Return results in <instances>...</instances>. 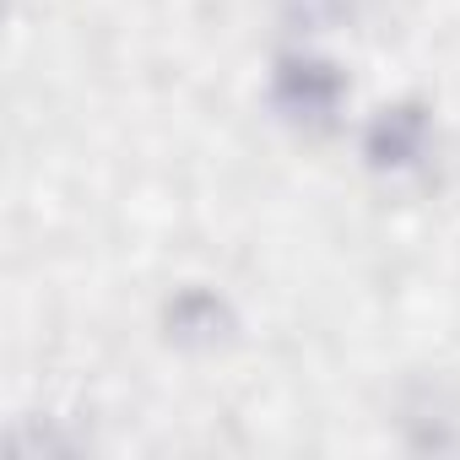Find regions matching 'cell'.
Masks as SVG:
<instances>
[{"label":"cell","instance_id":"4","mask_svg":"<svg viewBox=\"0 0 460 460\" xmlns=\"http://www.w3.org/2000/svg\"><path fill=\"white\" fill-rule=\"evenodd\" d=\"M293 6H298L304 17H336V12H341V0H293Z\"/></svg>","mask_w":460,"mask_h":460},{"label":"cell","instance_id":"2","mask_svg":"<svg viewBox=\"0 0 460 460\" xmlns=\"http://www.w3.org/2000/svg\"><path fill=\"white\" fill-rule=\"evenodd\" d=\"M422 141H428V119L417 109H390L368 130V163L374 168H406L422 157Z\"/></svg>","mask_w":460,"mask_h":460},{"label":"cell","instance_id":"3","mask_svg":"<svg viewBox=\"0 0 460 460\" xmlns=\"http://www.w3.org/2000/svg\"><path fill=\"white\" fill-rule=\"evenodd\" d=\"M222 331H227V309L211 293H184L168 309V336H179V341H217Z\"/></svg>","mask_w":460,"mask_h":460},{"label":"cell","instance_id":"1","mask_svg":"<svg viewBox=\"0 0 460 460\" xmlns=\"http://www.w3.org/2000/svg\"><path fill=\"white\" fill-rule=\"evenodd\" d=\"M336 98H341V76H336L325 60H282L277 103H282L293 119H331Z\"/></svg>","mask_w":460,"mask_h":460}]
</instances>
